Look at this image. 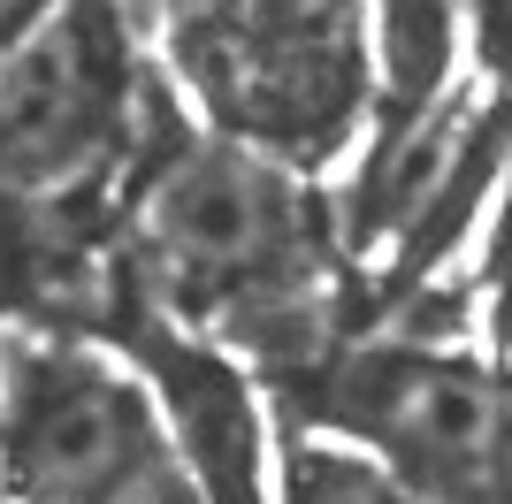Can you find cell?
<instances>
[{
    "label": "cell",
    "instance_id": "obj_1",
    "mask_svg": "<svg viewBox=\"0 0 512 504\" xmlns=\"http://www.w3.org/2000/svg\"><path fill=\"white\" fill-rule=\"evenodd\" d=\"M337 268V199H321L306 168L214 130H169L130 176L115 283L214 352L268 367L276 390L337 352Z\"/></svg>",
    "mask_w": 512,
    "mask_h": 504
},
{
    "label": "cell",
    "instance_id": "obj_2",
    "mask_svg": "<svg viewBox=\"0 0 512 504\" xmlns=\"http://www.w3.org/2000/svg\"><path fill=\"white\" fill-rule=\"evenodd\" d=\"M161 39L214 138L283 168H329L375 123L367 0H153Z\"/></svg>",
    "mask_w": 512,
    "mask_h": 504
},
{
    "label": "cell",
    "instance_id": "obj_3",
    "mask_svg": "<svg viewBox=\"0 0 512 504\" xmlns=\"http://www.w3.org/2000/svg\"><path fill=\"white\" fill-rule=\"evenodd\" d=\"M161 115L123 0H46L0 54V207H115Z\"/></svg>",
    "mask_w": 512,
    "mask_h": 504
},
{
    "label": "cell",
    "instance_id": "obj_4",
    "mask_svg": "<svg viewBox=\"0 0 512 504\" xmlns=\"http://www.w3.org/2000/svg\"><path fill=\"white\" fill-rule=\"evenodd\" d=\"M291 428L344 436L413 504H512V375L428 336L344 344L276 390Z\"/></svg>",
    "mask_w": 512,
    "mask_h": 504
},
{
    "label": "cell",
    "instance_id": "obj_5",
    "mask_svg": "<svg viewBox=\"0 0 512 504\" xmlns=\"http://www.w3.org/2000/svg\"><path fill=\"white\" fill-rule=\"evenodd\" d=\"M0 497L207 504L146 375H123L77 336H23L0 352Z\"/></svg>",
    "mask_w": 512,
    "mask_h": 504
},
{
    "label": "cell",
    "instance_id": "obj_6",
    "mask_svg": "<svg viewBox=\"0 0 512 504\" xmlns=\"http://www.w3.org/2000/svg\"><path fill=\"white\" fill-rule=\"evenodd\" d=\"M497 176H512V100L490 84H459L413 115H375L352 184L337 191L344 268L367 275L375 306L428 298L436 268L482 222Z\"/></svg>",
    "mask_w": 512,
    "mask_h": 504
},
{
    "label": "cell",
    "instance_id": "obj_7",
    "mask_svg": "<svg viewBox=\"0 0 512 504\" xmlns=\"http://www.w3.org/2000/svg\"><path fill=\"white\" fill-rule=\"evenodd\" d=\"M375 39V115H413L459 92L467 0H367Z\"/></svg>",
    "mask_w": 512,
    "mask_h": 504
},
{
    "label": "cell",
    "instance_id": "obj_8",
    "mask_svg": "<svg viewBox=\"0 0 512 504\" xmlns=\"http://www.w3.org/2000/svg\"><path fill=\"white\" fill-rule=\"evenodd\" d=\"M276 497L283 504H413L406 489L360 451V443L314 436V428H291V436H283Z\"/></svg>",
    "mask_w": 512,
    "mask_h": 504
},
{
    "label": "cell",
    "instance_id": "obj_9",
    "mask_svg": "<svg viewBox=\"0 0 512 504\" xmlns=\"http://www.w3.org/2000/svg\"><path fill=\"white\" fill-rule=\"evenodd\" d=\"M467 46L482 84L512 100V0H467Z\"/></svg>",
    "mask_w": 512,
    "mask_h": 504
}]
</instances>
